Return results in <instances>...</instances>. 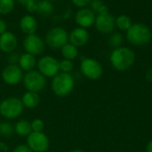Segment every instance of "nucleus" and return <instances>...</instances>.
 Returning <instances> with one entry per match:
<instances>
[{
	"instance_id": "nucleus-1",
	"label": "nucleus",
	"mask_w": 152,
	"mask_h": 152,
	"mask_svg": "<svg viewBox=\"0 0 152 152\" xmlns=\"http://www.w3.org/2000/svg\"><path fill=\"white\" fill-rule=\"evenodd\" d=\"M134 53L128 47H118L110 55V62L118 71L127 70L134 65Z\"/></svg>"
},
{
	"instance_id": "nucleus-2",
	"label": "nucleus",
	"mask_w": 152,
	"mask_h": 152,
	"mask_svg": "<svg viewBox=\"0 0 152 152\" xmlns=\"http://www.w3.org/2000/svg\"><path fill=\"white\" fill-rule=\"evenodd\" d=\"M75 81L71 74L66 73H59L52 80V90L58 97L68 96L74 88Z\"/></svg>"
},
{
	"instance_id": "nucleus-3",
	"label": "nucleus",
	"mask_w": 152,
	"mask_h": 152,
	"mask_svg": "<svg viewBox=\"0 0 152 152\" xmlns=\"http://www.w3.org/2000/svg\"><path fill=\"white\" fill-rule=\"evenodd\" d=\"M126 38L130 43L135 46H142L148 43L151 39V30L142 23H134L129 28Z\"/></svg>"
},
{
	"instance_id": "nucleus-4",
	"label": "nucleus",
	"mask_w": 152,
	"mask_h": 152,
	"mask_svg": "<svg viewBox=\"0 0 152 152\" xmlns=\"http://www.w3.org/2000/svg\"><path fill=\"white\" fill-rule=\"evenodd\" d=\"M21 99L16 97L6 98L0 103V115L6 119H15L23 112Z\"/></svg>"
},
{
	"instance_id": "nucleus-5",
	"label": "nucleus",
	"mask_w": 152,
	"mask_h": 152,
	"mask_svg": "<svg viewBox=\"0 0 152 152\" xmlns=\"http://www.w3.org/2000/svg\"><path fill=\"white\" fill-rule=\"evenodd\" d=\"M69 33L61 27H53L50 29L45 35V42L47 46L53 49L61 48L68 43Z\"/></svg>"
},
{
	"instance_id": "nucleus-6",
	"label": "nucleus",
	"mask_w": 152,
	"mask_h": 152,
	"mask_svg": "<svg viewBox=\"0 0 152 152\" xmlns=\"http://www.w3.org/2000/svg\"><path fill=\"white\" fill-rule=\"evenodd\" d=\"M22 82L25 89L28 91H33L37 93L43 90L46 85L45 77L41 73L35 70L26 73L22 78Z\"/></svg>"
},
{
	"instance_id": "nucleus-7",
	"label": "nucleus",
	"mask_w": 152,
	"mask_h": 152,
	"mask_svg": "<svg viewBox=\"0 0 152 152\" xmlns=\"http://www.w3.org/2000/svg\"><path fill=\"white\" fill-rule=\"evenodd\" d=\"M38 72L45 77H54L60 73L59 61L52 56H44L37 62Z\"/></svg>"
},
{
	"instance_id": "nucleus-8",
	"label": "nucleus",
	"mask_w": 152,
	"mask_h": 152,
	"mask_svg": "<svg viewBox=\"0 0 152 152\" xmlns=\"http://www.w3.org/2000/svg\"><path fill=\"white\" fill-rule=\"evenodd\" d=\"M27 146L32 152H45L50 146V142L44 133L32 132L27 137Z\"/></svg>"
},
{
	"instance_id": "nucleus-9",
	"label": "nucleus",
	"mask_w": 152,
	"mask_h": 152,
	"mask_svg": "<svg viewBox=\"0 0 152 152\" xmlns=\"http://www.w3.org/2000/svg\"><path fill=\"white\" fill-rule=\"evenodd\" d=\"M80 69L82 73L91 80H97L102 74L101 64L93 58H84L81 62Z\"/></svg>"
},
{
	"instance_id": "nucleus-10",
	"label": "nucleus",
	"mask_w": 152,
	"mask_h": 152,
	"mask_svg": "<svg viewBox=\"0 0 152 152\" xmlns=\"http://www.w3.org/2000/svg\"><path fill=\"white\" fill-rule=\"evenodd\" d=\"M23 47L26 53L33 56H39L45 50V42L37 34L27 35L23 40Z\"/></svg>"
},
{
	"instance_id": "nucleus-11",
	"label": "nucleus",
	"mask_w": 152,
	"mask_h": 152,
	"mask_svg": "<svg viewBox=\"0 0 152 152\" xmlns=\"http://www.w3.org/2000/svg\"><path fill=\"white\" fill-rule=\"evenodd\" d=\"M23 78L22 70L19 65L11 64L6 65L2 72V79L8 85H16Z\"/></svg>"
},
{
	"instance_id": "nucleus-12",
	"label": "nucleus",
	"mask_w": 152,
	"mask_h": 152,
	"mask_svg": "<svg viewBox=\"0 0 152 152\" xmlns=\"http://www.w3.org/2000/svg\"><path fill=\"white\" fill-rule=\"evenodd\" d=\"M95 13L90 9V8H80L76 15H75V21L77 24L84 29L91 27L94 22H95Z\"/></svg>"
},
{
	"instance_id": "nucleus-13",
	"label": "nucleus",
	"mask_w": 152,
	"mask_h": 152,
	"mask_svg": "<svg viewBox=\"0 0 152 152\" xmlns=\"http://www.w3.org/2000/svg\"><path fill=\"white\" fill-rule=\"evenodd\" d=\"M94 24L98 31L102 33H110L114 30L116 26V19L110 13L104 15H97Z\"/></svg>"
},
{
	"instance_id": "nucleus-14",
	"label": "nucleus",
	"mask_w": 152,
	"mask_h": 152,
	"mask_svg": "<svg viewBox=\"0 0 152 152\" xmlns=\"http://www.w3.org/2000/svg\"><path fill=\"white\" fill-rule=\"evenodd\" d=\"M69 43L74 45L75 47H83L89 40V33L86 29L77 27L72 30V31L69 34Z\"/></svg>"
},
{
	"instance_id": "nucleus-15",
	"label": "nucleus",
	"mask_w": 152,
	"mask_h": 152,
	"mask_svg": "<svg viewBox=\"0 0 152 152\" xmlns=\"http://www.w3.org/2000/svg\"><path fill=\"white\" fill-rule=\"evenodd\" d=\"M18 45L16 36L11 31H5L0 35V49L4 53H12Z\"/></svg>"
},
{
	"instance_id": "nucleus-16",
	"label": "nucleus",
	"mask_w": 152,
	"mask_h": 152,
	"mask_svg": "<svg viewBox=\"0 0 152 152\" xmlns=\"http://www.w3.org/2000/svg\"><path fill=\"white\" fill-rule=\"evenodd\" d=\"M20 28L21 31L26 35L35 34L37 30V22L34 16L26 14L20 20Z\"/></svg>"
},
{
	"instance_id": "nucleus-17",
	"label": "nucleus",
	"mask_w": 152,
	"mask_h": 152,
	"mask_svg": "<svg viewBox=\"0 0 152 152\" xmlns=\"http://www.w3.org/2000/svg\"><path fill=\"white\" fill-rule=\"evenodd\" d=\"M36 64H37L36 56L31 54L24 53L19 57L18 65L22 71H26L27 73L32 71L35 68Z\"/></svg>"
},
{
	"instance_id": "nucleus-18",
	"label": "nucleus",
	"mask_w": 152,
	"mask_h": 152,
	"mask_svg": "<svg viewBox=\"0 0 152 152\" xmlns=\"http://www.w3.org/2000/svg\"><path fill=\"white\" fill-rule=\"evenodd\" d=\"M21 102L25 108H35L40 102V97L37 92L27 90L21 98Z\"/></svg>"
},
{
	"instance_id": "nucleus-19",
	"label": "nucleus",
	"mask_w": 152,
	"mask_h": 152,
	"mask_svg": "<svg viewBox=\"0 0 152 152\" xmlns=\"http://www.w3.org/2000/svg\"><path fill=\"white\" fill-rule=\"evenodd\" d=\"M14 132L20 136L28 137L32 133L30 122L25 119H21L18 121L14 125Z\"/></svg>"
},
{
	"instance_id": "nucleus-20",
	"label": "nucleus",
	"mask_w": 152,
	"mask_h": 152,
	"mask_svg": "<svg viewBox=\"0 0 152 152\" xmlns=\"http://www.w3.org/2000/svg\"><path fill=\"white\" fill-rule=\"evenodd\" d=\"M61 55L64 57V59H68V60H74L75 58H77L78 51H77V47H75L74 45L70 44V43H67L65 44L61 48Z\"/></svg>"
},
{
	"instance_id": "nucleus-21",
	"label": "nucleus",
	"mask_w": 152,
	"mask_h": 152,
	"mask_svg": "<svg viewBox=\"0 0 152 152\" xmlns=\"http://www.w3.org/2000/svg\"><path fill=\"white\" fill-rule=\"evenodd\" d=\"M40 15L48 16L53 12V5L51 1L48 0H41L37 3V11Z\"/></svg>"
},
{
	"instance_id": "nucleus-22",
	"label": "nucleus",
	"mask_w": 152,
	"mask_h": 152,
	"mask_svg": "<svg viewBox=\"0 0 152 152\" xmlns=\"http://www.w3.org/2000/svg\"><path fill=\"white\" fill-rule=\"evenodd\" d=\"M116 26H118V28L121 30L127 31L129 28L132 26V21L129 16L122 14L116 19Z\"/></svg>"
},
{
	"instance_id": "nucleus-23",
	"label": "nucleus",
	"mask_w": 152,
	"mask_h": 152,
	"mask_svg": "<svg viewBox=\"0 0 152 152\" xmlns=\"http://www.w3.org/2000/svg\"><path fill=\"white\" fill-rule=\"evenodd\" d=\"M14 126L9 122L0 123V135L4 138H11L14 133Z\"/></svg>"
},
{
	"instance_id": "nucleus-24",
	"label": "nucleus",
	"mask_w": 152,
	"mask_h": 152,
	"mask_svg": "<svg viewBox=\"0 0 152 152\" xmlns=\"http://www.w3.org/2000/svg\"><path fill=\"white\" fill-rule=\"evenodd\" d=\"M15 6L14 0H0V14L6 15L11 13Z\"/></svg>"
},
{
	"instance_id": "nucleus-25",
	"label": "nucleus",
	"mask_w": 152,
	"mask_h": 152,
	"mask_svg": "<svg viewBox=\"0 0 152 152\" xmlns=\"http://www.w3.org/2000/svg\"><path fill=\"white\" fill-rule=\"evenodd\" d=\"M73 66H74V65H73L72 61L68 60V59H63L59 62V67H60V71H61V73H69V72L72 71Z\"/></svg>"
},
{
	"instance_id": "nucleus-26",
	"label": "nucleus",
	"mask_w": 152,
	"mask_h": 152,
	"mask_svg": "<svg viewBox=\"0 0 152 152\" xmlns=\"http://www.w3.org/2000/svg\"><path fill=\"white\" fill-rule=\"evenodd\" d=\"M31 124V129H32V132L34 133H43V130H44V127H45V124H44V121L39 119V118H37V119H34L32 122H30Z\"/></svg>"
},
{
	"instance_id": "nucleus-27",
	"label": "nucleus",
	"mask_w": 152,
	"mask_h": 152,
	"mask_svg": "<svg viewBox=\"0 0 152 152\" xmlns=\"http://www.w3.org/2000/svg\"><path fill=\"white\" fill-rule=\"evenodd\" d=\"M122 41H123V37L121 34L119 33H114L110 36V39H109V42L111 46L113 47H118L122 44Z\"/></svg>"
},
{
	"instance_id": "nucleus-28",
	"label": "nucleus",
	"mask_w": 152,
	"mask_h": 152,
	"mask_svg": "<svg viewBox=\"0 0 152 152\" xmlns=\"http://www.w3.org/2000/svg\"><path fill=\"white\" fill-rule=\"evenodd\" d=\"M104 5V3L102 0H92L90 3V6H91V10L95 13H99V11L101 10V8Z\"/></svg>"
},
{
	"instance_id": "nucleus-29",
	"label": "nucleus",
	"mask_w": 152,
	"mask_h": 152,
	"mask_svg": "<svg viewBox=\"0 0 152 152\" xmlns=\"http://www.w3.org/2000/svg\"><path fill=\"white\" fill-rule=\"evenodd\" d=\"M71 1L76 6H77L79 8H85L86 6L90 4L92 0H71Z\"/></svg>"
},
{
	"instance_id": "nucleus-30",
	"label": "nucleus",
	"mask_w": 152,
	"mask_h": 152,
	"mask_svg": "<svg viewBox=\"0 0 152 152\" xmlns=\"http://www.w3.org/2000/svg\"><path fill=\"white\" fill-rule=\"evenodd\" d=\"M26 9L28 13H36L37 11V3H36V1H33V2H30L28 4H27L26 5Z\"/></svg>"
},
{
	"instance_id": "nucleus-31",
	"label": "nucleus",
	"mask_w": 152,
	"mask_h": 152,
	"mask_svg": "<svg viewBox=\"0 0 152 152\" xmlns=\"http://www.w3.org/2000/svg\"><path fill=\"white\" fill-rule=\"evenodd\" d=\"M12 152H32L31 150L25 144H20L18 146H16Z\"/></svg>"
},
{
	"instance_id": "nucleus-32",
	"label": "nucleus",
	"mask_w": 152,
	"mask_h": 152,
	"mask_svg": "<svg viewBox=\"0 0 152 152\" xmlns=\"http://www.w3.org/2000/svg\"><path fill=\"white\" fill-rule=\"evenodd\" d=\"M5 31H7V25H6V22L0 19V35H2L3 33H4Z\"/></svg>"
},
{
	"instance_id": "nucleus-33",
	"label": "nucleus",
	"mask_w": 152,
	"mask_h": 152,
	"mask_svg": "<svg viewBox=\"0 0 152 152\" xmlns=\"http://www.w3.org/2000/svg\"><path fill=\"white\" fill-rule=\"evenodd\" d=\"M8 150H9L8 146H7L4 142H0V151L3 152H7L8 151Z\"/></svg>"
},
{
	"instance_id": "nucleus-34",
	"label": "nucleus",
	"mask_w": 152,
	"mask_h": 152,
	"mask_svg": "<svg viewBox=\"0 0 152 152\" xmlns=\"http://www.w3.org/2000/svg\"><path fill=\"white\" fill-rule=\"evenodd\" d=\"M16 1L19 2V3L21 4L26 5L27 4H28V3H30V2H33V1H36V0H16Z\"/></svg>"
},
{
	"instance_id": "nucleus-35",
	"label": "nucleus",
	"mask_w": 152,
	"mask_h": 152,
	"mask_svg": "<svg viewBox=\"0 0 152 152\" xmlns=\"http://www.w3.org/2000/svg\"><path fill=\"white\" fill-rule=\"evenodd\" d=\"M146 78L149 82H151L152 81V70L148 71V73H146Z\"/></svg>"
},
{
	"instance_id": "nucleus-36",
	"label": "nucleus",
	"mask_w": 152,
	"mask_h": 152,
	"mask_svg": "<svg viewBox=\"0 0 152 152\" xmlns=\"http://www.w3.org/2000/svg\"><path fill=\"white\" fill-rule=\"evenodd\" d=\"M147 152H152V141L150 142V143L147 146Z\"/></svg>"
},
{
	"instance_id": "nucleus-37",
	"label": "nucleus",
	"mask_w": 152,
	"mask_h": 152,
	"mask_svg": "<svg viewBox=\"0 0 152 152\" xmlns=\"http://www.w3.org/2000/svg\"><path fill=\"white\" fill-rule=\"evenodd\" d=\"M70 152H84L83 151H81V150H73V151H71Z\"/></svg>"
},
{
	"instance_id": "nucleus-38",
	"label": "nucleus",
	"mask_w": 152,
	"mask_h": 152,
	"mask_svg": "<svg viewBox=\"0 0 152 152\" xmlns=\"http://www.w3.org/2000/svg\"><path fill=\"white\" fill-rule=\"evenodd\" d=\"M48 1H55V0H48Z\"/></svg>"
}]
</instances>
